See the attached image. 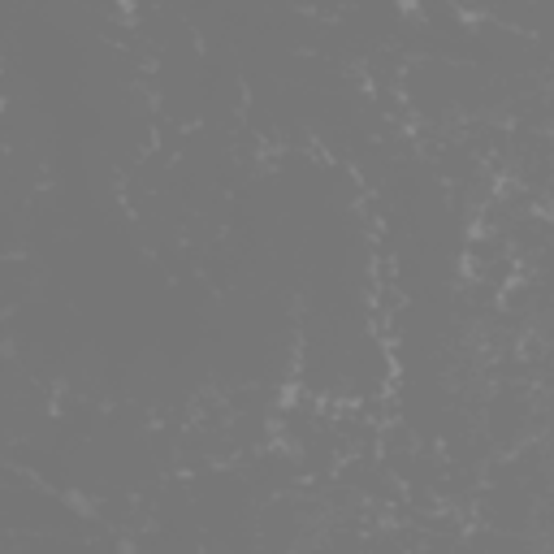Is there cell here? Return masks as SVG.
<instances>
[{"label": "cell", "instance_id": "1", "mask_svg": "<svg viewBox=\"0 0 554 554\" xmlns=\"http://www.w3.org/2000/svg\"><path fill=\"white\" fill-rule=\"evenodd\" d=\"M420 5H416V0H399V13H403V18H412V13H416Z\"/></svg>", "mask_w": 554, "mask_h": 554}]
</instances>
